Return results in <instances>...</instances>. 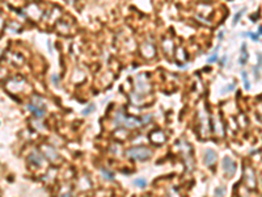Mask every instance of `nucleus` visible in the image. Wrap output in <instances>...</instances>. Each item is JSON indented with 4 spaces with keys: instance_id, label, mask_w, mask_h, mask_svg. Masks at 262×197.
I'll return each mask as SVG.
<instances>
[{
    "instance_id": "f257e3e1",
    "label": "nucleus",
    "mask_w": 262,
    "mask_h": 197,
    "mask_svg": "<svg viewBox=\"0 0 262 197\" xmlns=\"http://www.w3.org/2000/svg\"><path fill=\"white\" fill-rule=\"evenodd\" d=\"M126 155L131 158V159H136V160H147L148 158H151L152 151L147 149L144 146H138V147H132L129 149L126 152Z\"/></svg>"
},
{
    "instance_id": "f03ea898",
    "label": "nucleus",
    "mask_w": 262,
    "mask_h": 197,
    "mask_svg": "<svg viewBox=\"0 0 262 197\" xmlns=\"http://www.w3.org/2000/svg\"><path fill=\"white\" fill-rule=\"evenodd\" d=\"M117 125H125L126 128H135L138 125H142V120H136L135 117H123V113L118 112L115 117Z\"/></svg>"
},
{
    "instance_id": "7ed1b4c3",
    "label": "nucleus",
    "mask_w": 262,
    "mask_h": 197,
    "mask_svg": "<svg viewBox=\"0 0 262 197\" xmlns=\"http://www.w3.org/2000/svg\"><path fill=\"white\" fill-rule=\"evenodd\" d=\"M223 168H224V172H225V175H228V176H232V175L236 172L235 162L228 156H225L224 159H223Z\"/></svg>"
},
{
    "instance_id": "20e7f679",
    "label": "nucleus",
    "mask_w": 262,
    "mask_h": 197,
    "mask_svg": "<svg viewBox=\"0 0 262 197\" xmlns=\"http://www.w3.org/2000/svg\"><path fill=\"white\" fill-rule=\"evenodd\" d=\"M204 164H207V166H211V164H214L215 160H216V152L213 150V149H207L204 151Z\"/></svg>"
},
{
    "instance_id": "39448f33",
    "label": "nucleus",
    "mask_w": 262,
    "mask_h": 197,
    "mask_svg": "<svg viewBox=\"0 0 262 197\" xmlns=\"http://www.w3.org/2000/svg\"><path fill=\"white\" fill-rule=\"evenodd\" d=\"M28 109L32 111L33 113H34V116H37L38 118H41L43 114H45V112H46V109H45L43 107L40 108V107H37V105H33V104H29V105H28Z\"/></svg>"
},
{
    "instance_id": "423d86ee",
    "label": "nucleus",
    "mask_w": 262,
    "mask_h": 197,
    "mask_svg": "<svg viewBox=\"0 0 262 197\" xmlns=\"http://www.w3.org/2000/svg\"><path fill=\"white\" fill-rule=\"evenodd\" d=\"M248 61V49H247V45L243 43L241 45V55H240V59H238V63L240 66H244Z\"/></svg>"
},
{
    "instance_id": "0eeeda50",
    "label": "nucleus",
    "mask_w": 262,
    "mask_h": 197,
    "mask_svg": "<svg viewBox=\"0 0 262 197\" xmlns=\"http://www.w3.org/2000/svg\"><path fill=\"white\" fill-rule=\"evenodd\" d=\"M132 184L135 185V187H138V188H146V187H147V182H146V179H143V177L135 179V180L132 182Z\"/></svg>"
},
{
    "instance_id": "6e6552de",
    "label": "nucleus",
    "mask_w": 262,
    "mask_h": 197,
    "mask_svg": "<svg viewBox=\"0 0 262 197\" xmlns=\"http://www.w3.org/2000/svg\"><path fill=\"white\" fill-rule=\"evenodd\" d=\"M241 78H243V81H244V88L249 91L250 90V83H249V80H248V74L245 72V71H243L241 72Z\"/></svg>"
},
{
    "instance_id": "1a4fd4ad",
    "label": "nucleus",
    "mask_w": 262,
    "mask_h": 197,
    "mask_svg": "<svg viewBox=\"0 0 262 197\" xmlns=\"http://www.w3.org/2000/svg\"><path fill=\"white\" fill-rule=\"evenodd\" d=\"M101 173H102L108 180H113V179H114V173H113V172H109L106 168H102V169H101Z\"/></svg>"
},
{
    "instance_id": "9d476101",
    "label": "nucleus",
    "mask_w": 262,
    "mask_h": 197,
    "mask_svg": "<svg viewBox=\"0 0 262 197\" xmlns=\"http://www.w3.org/2000/svg\"><path fill=\"white\" fill-rule=\"evenodd\" d=\"M244 12H245V8H243L240 12H237V15H235V17H233V25H236L238 21H240V19H241V16L244 15Z\"/></svg>"
},
{
    "instance_id": "9b49d317",
    "label": "nucleus",
    "mask_w": 262,
    "mask_h": 197,
    "mask_svg": "<svg viewBox=\"0 0 262 197\" xmlns=\"http://www.w3.org/2000/svg\"><path fill=\"white\" fill-rule=\"evenodd\" d=\"M224 193H225V188L224 187H220V188H218L215 190V197H223L224 196Z\"/></svg>"
},
{
    "instance_id": "f8f14e48",
    "label": "nucleus",
    "mask_w": 262,
    "mask_h": 197,
    "mask_svg": "<svg viewBox=\"0 0 262 197\" xmlns=\"http://www.w3.org/2000/svg\"><path fill=\"white\" fill-rule=\"evenodd\" d=\"M244 36H249V37L252 38L253 41H260V37H258L257 34H253V33H250V32H248L247 34H244Z\"/></svg>"
},
{
    "instance_id": "ddd939ff",
    "label": "nucleus",
    "mask_w": 262,
    "mask_h": 197,
    "mask_svg": "<svg viewBox=\"0 0 262 197\" xmlns=\"http://www.w3.org/2000/svg\"><path fill=\"white\" fill-rule=\"evenodd\" d=\"M253 71H254V78L260 80V67H253Z\"/></svg>"
},
{
    "instance_id": "4468645a",
    "label": "nucleus",
    "mask_w": 262,
    "mask_h": 197,
    "mask_svg": "<svg viewBox=\"0 0 262 197\" xmlns=\"http://www.w3.org/2000/svg\"><path fill=\"white\" fill-rule=\"evenodd\" d=\"M93 111H94V105H93V104H92V105H91V108H87L85 111H83V114H88V113H92Z\"/></svg>"
},
{
    "instance_id": "2eb2a0df",
    "label": "nucleus",
    "mask_w": 262,
    "mask_h": 197,
    "mask_svg": "<svg viewBox=\"0 0 262 197\" xmlns=\"http://www.w3.org/2000/svg\"><path fill=\"white\" fill-rule=\"evenodd\" d=\"M233 88H235V83H232L230 87H228V88H225V90H223V92H230V91H232Z\"/></svg>"
},
{
    "instance_id": "dca6fc26",
    "label": "nucleus",
    "mask_w": 262,
    "mask_h": 197,
    "mask_svg": "<svg viewBox=\"0 0 262 197\" xmlns=\"http://www.w3.org/2000/svg\"><path fill=\"white\" fill-rule=\"evenodd\" d=\"M216 59H218V54H214V55L211 57V58H208V63H211V62L216 61Z\"/></svg>"
},
{
    "instance_id": "f3484780",
    "label": "nucleus",
    "mask_w": 262,
    "mask_h": 197,
    "mask_svg": "<svg viewBox=\"0 0 262 197\" xmlns=\"http://www.w3.org/2000/svg\"><path fill=\"white\" fill-rule=\"evenodd\" d=\"M257 58H258V64H257V67H260V68H261V53H258V54H257Z\"/></svg>"
},
{
    "instance_id": "a211bd4d",
    "label": "nucleus",
    "mask_w": 262,
    "mask_h": 197,
    "mask_svg": "<svg viewBox=\"0 0 262 197\" xmlns=\"http://www.w3.org/2000/svg\"><path fill=\"white\" fill-rule=\"evenodd\" d=\"M219 38H220V40L223 38V32H220V33H219Z\"/></svg>"
}]
</instances>
